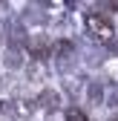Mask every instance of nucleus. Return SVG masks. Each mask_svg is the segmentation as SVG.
Listing matches in <instances>:
<instances>
[{
	"label": "nucleus",
	"mask_w": 118,
	"mask_h": 121,
	"mask_svg": "<svg viewBox=\"0 0 118 121\" xmlns=\"http://www.w3.org/2000/svg\"><path fill=\"white\" fill-rule=\"evenodd\" d=\"M84 29L95 43H115V23L104 12H86L84 14Z\"/></svg>",
	"instance_id": "nucleus-1"
},
{
	"label": "nucleus",
	"mask_w": 118,
	"mask_h": 121,
	"mask_svg": "<svg viewBox=\"0 0 118 121\" xmlns=\"http://www.w3.org/2000/svg\"><path fill=\"white\" fill-rule=\"evenodd\" d=\"M75 43H72L69 38L63 40H55L52 43V58H58V64H61V69H66V75L72 72V64H75Z\"/></svg>",
	"instance_id": "nucleus-2"
},
{
	"label": "nucleus",
	"mask_w": 118,
	"mask_h": 121,
	"mask_svg": "<svg viewBox=\"0 0 118 121\" xmlns=\"http://www.w3.org/2000/svg\"><path fill=\"white\" fill-rule=\"evenodd\" d=\"M35 110H38V98H26V95H17L12 101V115L14 118H32L35 115Z\"/></svg>",
	"instance_id": "nucleus-3"
},
{
	"label": "nucleus",
	"mask_w": 118,
	"mask_h": 121,
	"mask_svg": "<svg viewBox=\"0 0 118 121\" xmlns=\"http://www.w3.org/2000/svg\"><path fill=\"white\" fill-rule=\"evenodd\" d=\"M38 107L43 110V112H61V92H55V89H40V95H38Z\"/></svg>",
	"instance_id": "nucleus-4"
},
{
	"label": "nucleus",
	"mask_w": 118,
	"mask_h": 121,
	"mask_svg": "<svg viewBox=\"0 0 118 121\" xmlns=\"http://www.w3.org/2000/svg\"><path fill=\"white\" fill-rule=\"evenodd\" d=\"M63 86H66V92H69V98H86V89H89V81H84L81 75H75V72H69L66 78H63Z\"/></svg>",
	"instance_id": "nucleus-5"
},
{
	"label": "nucleus",
	"mask_w": 118,
	"mask_h": 121,
	"mask_svg": "<svg viewBox=\"0 0 118 121\" xmlns=\"http://www.w3.org/2000/svg\"><path fill=\"white\" fill-rule=\"evenodd\" d=\"M40 12H43V20L61 23L66 17V3H40Z\"/></svg>",
	"instance_id": "nucleus-6"
},
{
	"label": "nucleus",
	"mask_w": 118,
	"mask_h": 121,
	"mask_svg": "<svg viewBox=\"0 0 118 121\" xmlns=\"http://www.w3.org/2000/svg\"><path fill=\"white\" fill-rule=\"evenodd\" d=\"M46 75H49V69H46V60H29V64H26V78L32 81V84L46 81Z\"/></svg>",
	"instance_id": "nucleus-7"
},
{
	"label": "nucleus",
	"mask_w": 118,
	"mask_h": 121,
	"mask_svg": "<svg viewBox=\"0 0 118 121\" xmlns=\"http://www.w3.org/2000/svg\"><path fill=\"white\" fill-rule=\"evenodd\" d=\"M104 95H107V86L101 84V81H89V89H86V104H89V107H101V104H107Z\"/></svg>",
	"instance_id": "nucleus-8"
},
{
	"label": "nucleus",
	"mask_w": 118,
	"mask_h": 121,
	"mask_svg": "<svg viewBox=\"0 0 118 121\" xmlns=\"http://www.w3.org/2000/svg\"><path fill=\"white\" fill-rule=\"evenodd\" d=\"M26 49L23 46H9L6 49V60H3V64H6V69H20L23 64H26Z\"/></svg>",
	"instance_id": "nucleus-9"
},
{
	"label": "nucleus",
	"mask_w": 118,
	"mask_h": 121,
	"mask_svg": "<svg viewBox=\"0 0 118 121\" xmlns=\"http://www.w3.org/2000/svg\"><path fill=\"white\" fill-rule=\"evenodd\" d=\"M63 121H89V115H86V110H81V107H69L63 112Z\"/></svg>",
	"instance_id": "nucleus-10"
},
{
	"label": "nucleus",
	"mask_w": 118,
	"mask_h": 121,
	"mask_svg": "<svg viewBox=\"0 0 118 121\" xmlns=\"http://www.w3.org/2000/svg\"><path fill=\"white\" fill-rule=\"evenodd\" d=\"M104 69L110 72V81H115V84H118V58H110V60H104Z\"/></svg>",
	"instance_id": "nucleus-11"
},
{
	"label": "nucleus",
	"mask_w": 118,
	"mask_h": 121,
	"mask_svg": "<svg viewBox=\"0 0 118 121\" xmlns=\"http://www.w3.org/2000/svg\"><path fill=\"white\" fill-rule=\"evenodd\" d=\"M3 112H12V104L9 101H0V115H3Z\"/></svg>",
	"instance_id": "nucleus-12"
}]
</instances>
